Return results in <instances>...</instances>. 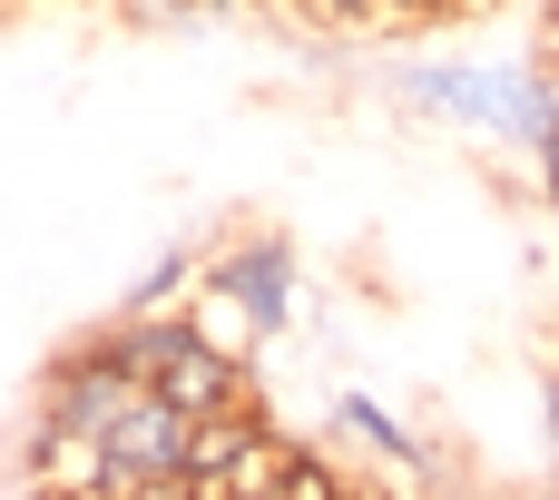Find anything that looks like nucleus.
<instances>
[{
  "label": "nucleus",
  "mask_w": 559,
  "mask_h": 500,
  "mask_svg": "<svg viewBox=\"0 0 559 500\" xmlns=\"http://www.w3.org/2000/svg\"><path fill=\"white\" fill-rule=\"evenodd\" d=\"M344 422H354V432H364V442H373V452H393V462H403V472H423V452H413V442H403V432H393V422H383V403H364V393H344Z\"/></svg>",
  "instance_id": "nucleus-3"
},
{
  "label": "nucleus",
  "mask_w": 559,
  "mask_h": 500,
  "mask_svg": "<svg viewBox=\"0 0 559 500\" xmlns=\"http://www.w3.org/2000/svg\"><path fill=\"white\" fill-rule=\"evenodd\" d=\"M216 285H226V295H236V305L275 334V324H285V305H295V255H285L275 236H246V246H226Z\"/></svg>",
  "instance_id": "nucleus-2"
},
{
  "label": "nucleus",
  "mask_w": 559,
  "mask_h": 500,
  "mask_svg": "<svg viewBox=\"0 0 559 500\" xmlns=\"http://www.w3.org/2000/svg\"><path fill=\"white\" fill-rule=\"evenodd\" d=\"M550 442H559V383H550Z\"/></svg>",
  "instance_id": "nucleus-4"
},
{
  "label": "nucleus",
  "mask_w": 559,
  "mask_h": 500,
  "mask_svg": "<svg viewBox=\"0 0 559 500\" xmlns=\"http://www.w3.org/2000/svg\"><path fill=\"white\" fill-rule=\"evenodd\" d=\"M108 344H118V364H128L147 393L187 403L197 422L246 403V364H236V354H226V344H216L197 314H187V324H157V314H147V324H128V334H108Z\"/></svg>",
  "instance_id": "nucleus-1"
}]
</instances>
